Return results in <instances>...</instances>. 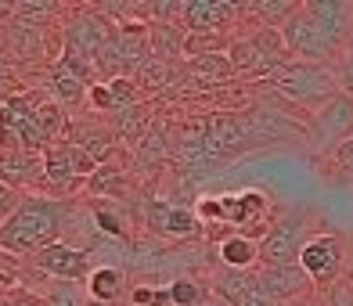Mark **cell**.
Segmentation results:
<instances>
[{
    "label": "cell",
    "mask_w": 353,
    "mask_h": 306,
    "mask_svg": "<svg viewBox=\"0 0 353 306\" xmlns=\"http://www.w3.org/2000/svg\"><path fill=\"white\" fill-rule=\"evenodd\" d=\"M76 198H51V195H26L22 205L0 223V252L14 260H33L54 241H65Z\"/></svg>",
    "instance_id": "cell-1"
},
{
    "label": "cell",
    "mask_w": 353,
    "mask_h": 306,
    "mask_svg": "<svg viewBox=\"0 0 353 306\" xmlns=\"http://www.w3.org/2000/svg\"><path fill=\"white\" fill-rule=\"evenodd\" d=\"M267 90L288 108H307L317 112L328 98L343 90V79L335 65H310V61H288L285 69H278L267 79Z\"/></svg>",
    "instance_id": "cell-2"
},
{
    "label": "cell",
    "mask_w": 353,
    "mask_h": 306,
    "mask_svg": "<svg viewBox=\"0 0 353 306\" xmlns=\"http://www.w3.org/2000/svg\"><path fill=\"white\" fill-rule=\"evenodd\" d=\"M228 58H231L238 76L263 79V83L292 61V54H288V47H285V37L278 33V29L249 26V22H242V29L231 37Z\"/></svg>",
    "instance_id": "cell-3"
},
{
    "label": "cell",
    "mask_w": 353,
    "mask_h": 306,
    "mask_svg": "<svg viewBox=\"0 0 353 306\" xmlns=\"http://www.w3.org/2000/svg\"><path fill=\"white\" fill-rule=\"evenodd\" d=\"M310 209H292L278 216L260 238V267H299L303 245L314 238Z\"/></svg>",
    "instance_id": "cell-4"
},
{
    "label": "cell",
    "mask_w": 353,
    "mask_h": 306,
    "mask_svg": "<svg viewBox=\"0 0 353 306\" xmlns=\"http://www.w3.org/2000/svg\"><path fill=\"white\" fill-rule=\"evenodd\" d=\"M281 37H285L288 54H292L296 61H310V65H335V69H339V61L346 58L339 47L332 43V37L321 29V22L307 11V4L292 14V22L281 29Z\"/></svg>",
    "instance_id": "cell-5"
},
{
    "label": "cell",
    "mask_w": 353,
    "mask_h": 306,
    "mask_svg": "<svg viewBox=\"0 0 353 306\" xmlns=\"http://www.w3.org/2000/svg\"><path fill=\"white\" fill-rule=\"evenodd\" d=\"M141 223L144 231L159 241H170V245H181V241H195L205 227L202 220L195 216L191 205H181V202H170V198H144L141 205Z\"/></svg>",
    "instance_id": "cell-6"
},
{
    "label": "cell",
    "mask_w": 353,
    "mask_h": 306,
    "mask_svg": "<svg viewBox=\"0 0 353 306\" xmlns=\"http://www.w3.org/2000/svg\"><path fill=\"white\" fill-rule=\"evenodd\" d=\"M299 267H303V274H307V278L314 281L317 292H328L335 281L346 278V267H350L346 238H343V234H332V231L314 234L307 245H303Z\"/></svg>",
    "instance_id": "cell-7"
},
{
    "label": "cell",
    "mask_w": 353,
    "mask_h": 306,
    "mask_svg": "<svg viewBox=\"0 0 353 306\" xmlns=\"http://www.w3.org/2000/svg\"><path fill=\"white\" fill-rule=\"evenodd\" d=\"M307 137L317 155H332L339 144L353 141V94L339 90L307 119Z\"/></svg>",
    "instance_id": "cell-8"
},
{
    "label": "cell",
    "mask_w": 353,
    "mask_h": 306,
    "mask_svg": "<svg viewBox=\"0 0 353 306\" xmlns=\"http://www.w3.org/2000/svg\"><path fill=\"white\" fill-rule=\"evenodd\" d=\"M245 4L231 0H184V33L191 37H234L242 29Z\"/></svg>",
    "instance_id": "cell-9"
},
{
    "label": "cell",
    "mask_w": 353,
    "mask_h": 306,
    "mask_svg": "<svg viewBox=\"0 0 353 306\" xmlns=\"http://www.w3.org/2000/svg\"><path fill=\"white\" fill-rule=\"evenodd\" d=\"M29 263H33V270H40L47 281H87L90 270H94L90 252L69 245V241H54V245H47Z\"/></svg>",
    "instance_id": "cell-10"
},
{
    "label": "cell",
    "mask_w": 353,
    "mask_h": 306,
    "mask_svg": "<svg viewBox=\"0 0 353 306\" xmlns=\"http://www.w3.org/2000/svg\"><path fill=\"white\" fill-rule=\"evenodd\" d=\"M317 292L303 267H256V296H263L278 306H292Z\"/></svg>",
    "instance_id": "cell-11"
},
{
    "label": "cell",
    "mask_w": 353,
    "mask_h": 306,
    "mask_svg": "<svg viewBox=\"0 0 353 306\" xmlns=\"http://www.w3.org/2000/svg\"><path fill=\"white\" fill-rule=\"evenodd\" d=\"M0 176L22 195H43V152L0 148Z\"/></svg>",
    "instance_id": "cell-12"
},
{
    "label": "cell",
    "mask_w": 353,
    "mask_h": 306,
    "mask_svg": "<svg viewBox=\"0 0 353 306\" xmlns=\"http://www.w3.org/2000/svg\"><path fill=\"white\" fill-rule=\"evenodd\" d=\"M303 4L321 22V29L332 37V43L346 54L353 43V4L350 0H303Z\"/></svg>",
    "instance_id": "cell-13"
},
{
    "label": "cell",
    "mask_w": 353,
    "mask_h": 306,
    "mask_svg": "<svg viewBox=\"0 0 353 306\" xmlns=\"http://www.w3.org/2000/svg\"><path fill=\"white\" fill-rule=\"evenodd\" d=\"M87 285V296L94 306H108V303H130V270L123 267H94Z\"/></svg>",
    "instance_id": "cell-14"
},
{
    "label": "cell",
    "mask_w": 353,
    "mask_h": 306,
    "mask_svg": "<svg viewBox=\"0 0 353 306\" xmlns=\"http://www.w3.org/2000/svg\"><path fill=\"white\" fill-rule=\"evenodd\" d=\"M234 76H238V72H234V65H231L228 51H223V54L191 58L188 65H184V83H195V87H202V90H220V87H228Z\"/></svg>",
    "instance_id": "cell-15"
},
{
    "label": "cell",
    "mask_w": 353,
    "mask_h": 306,
    "mask_svg": "<svg viewBox=\"0 0 353 306\" xmlns=\"http://www.w3.org/2000/svg\"><path fill=\"white\" fill-rule=\"evenodd\" d=\"M210 288L223 306H242L256 296V270H228L213 267L210 270Z\"/></svg>",
    "instance_id": "cell-16"
},
{
    "label": "cell",
    "mask_w": 353,
    "mask_h": 306,
    "mask_svg": "<svg viewBox=\"0 0 353 306\" xmlns=\"http://www.w3.org/2000/svg\"><path fill=\"white\" fill-rule=\"evenodd\" d=\"M40 90H47V98H54L61 108H76V105H87V90H90V87L65 65V61L58 58L54 65L47 69Z\"/></svg>",
    "instance_id": "cell-17"
},
{
    "label": "cell",
    "mask_w": 353,
    "mask_h": 306,
    "mask_svg": "<svg viewBox=\"0 0 353 306\" xmlns=\"http://www.w3.org/2000/svg\"><path fill=\"white\" fill-rule=\"evenodd\" d=\"M216 267H228V270H256L260 267V241L252 234L242 231H231L216 241Z\"/></svg>",
    "instance_id": "cell-18"
},
{
    "label": "cell",
    "mask_w": 353,
    "mask_h": 306,
    "mask_svg": "<svg viewBox=\"0 0 353 306\" xmlns=\"http://www.w3.org/2000/svg\"><path fill=\"white\" fill-rule=\"evenodd\" d=\"M90 205V216H94V227H98L101 238L108 241H134V216L126 213L123 202H87Z\"/></svg>",
    "instance_id": "cell-19"
},
{
    "label": "cell",
    "mask_w": 353,
    "mask_h": 306,
    "mask_svg": "<svg viewBox=\"0 0 353 306\" xmlns=\"http://www.w3.org/2000/svg\"><path fill=\"white\" fill-rule=\"evenodd\" d=\"M223 202H228V227L242 231V234H249L252 223L263 220L267 205H270V198L263 191H242V195H228Z\"/></svg>",
    "instance_id": "cell-20"
},
{
    "label": "cell",
    "mask_w": 353,
    "mask_h": 306,
    "mask_svg": "<svg viewBox=\"0 0 353 306\" xmlns=\"http://www.w3.org/2000/svg\"><path fill=\"white\" fill-rule=\"evenodd\" d=\"M299 8H303V0H249L245 14L256 19V26H267V29H278L281 33Z\"/></svg>",
    "instance_id": "cell-21"
},
{
    "label": "cell",
    "mask_w": 353,
    "mask_h": 306,
    "mask_svg": "<svg viewBox=\"0 0 353 306\" xmlns=\"http://www.w3.org/2000/svg\"><path fill=\"white\" fill-rule=\"evenodd\" d=\"M170 296H173V306H205L213 303V288H210V278H195V274H188V278H176L170 285Z\"/></svg>",
    "instance_id": "cell-22"
},
{
    "label": "cell",
    "mask_w": 353,
    "mask_h": 306,
    "mask_svg": "<svg viewBox=\"0 0 353 306\" xmlns=\"http://www.w3.org/2000/svg\"><path fill=\"white\" fill-rule=\"evenodd\" d=\"M47 306H94L83 281H51L43 288Z\"/></svg>",
    "instance_id": "cell-23"
},
{
    "label": "cell",
    "mask_w": 353,
    "mask_h": 306,
    "mask_svg": "<svg viewBox=\"0 0 353 306\" xmlns=\"http://www.w3.org/2000/svg\"><path fill=\"white\" fill-rule=\"evenodd\" d=\"M26 79H22V69L14 65L11 61V54L4 51V47H0V105H4L8 98H14V94H22L26 87Z\"/></svg>",
    "instance_id": "cell-24"
},
{
    "label": "cell",
    "mask_w": 353,
    "mask_h": 306,
    "mask_svg": "<svg viewBox=\"0 0 353 306\" xmlns=\"http://www.w3.org/2000/svg\"><path fill=\"white\" fill-rule=\"evenodd\" d=\"M0 306H47L43 292H33V288H14V292L0 296Z\"/></svg>",
    "instance_id": "cell-25"
},
{
    "label": "cell",
    "mask_w": 353,
    "mask_h": 306,
    "mask_svg": "<svg viewBox=\"0 0 353 306\" xmlns=\"http://www.w3.org/2000/svg\"><path fill=\"white\" fill-rule=\"evenodd\" d=\"M22 198H26L22 191H14V187L4 181V176H0V223H4V220L14 213V209L22 205Z\"/></svg>",
    "instance_id": "cell-26"
},
{
    "label": "cell",
    "mask_w": 353,
    "mask_h": 306,
    "mask_svg": "<svg viewBox=\"0 0 353 306\" xmlns=\"http://www.w3.org/2000/svg\"><path fill=\"white\" fill-rule=\"evenodd\" d=\"M328 163H332V170H339V173L353 176V141L339 144V148H335V152L328 155Z\"/></svg>",
    "instance_id": "cell-27"
},
{
    "label": "cell",
    "mask_w": 353,
    "mask_h": 306,
    "mask_svg": "<svg viewBox=\"0 0 353 306\" xmlns=\"http://www.w3.org/2000/svg\"><path fill=\"white\" fill-rule=\"evenodd\" d=\"M325 299H328V306H353V285L346 278L335 281L328 292H325Z\"/></svg>",
    "instance_id": "cell-28"
},
{
    "label": "cell",
    "mask_w": 353,
    "mask_h": 306,
    "mask_svg": "<svg viewBox=\"0 0 353 306\" xmlns=\"http://www.w3.org/2000/svg\"><path fill=\"white\" fill-rule=\"evenodd\" d=\"M339 79H343V90L353 94V54L343 58V65H339Z\"/></svg>",
    "instance_id": "cell-29"
},
{
    "label": "cell",
    "mask_w": 353,
    "mask_h": 306,
    "mask_svg": "<svg viewBox=\"0 0 353 306\" xmlns=\"http://www.w3.org/2000/svg\"><path fill=\"white\" fill-rule=\"evenodd\" d=\"M292 306H328V299H325V292H310L307 299H299V303H292Z\"/></svg>",
    "instance_id": "cell-30"
},
{
    "label": "cell",
    "mask_w": 353,
    "mask_h": 306,
    "mask_svg": "<svg viewBox=\"0 0 353 306\" xmlns=\"http://www.w3.org/2000/svg\"><path fill=\"white\" fill-rule=\"evenodd\" d=\"M11 14H14V0H0V26L11 22Z\"/></svg>",
    "instance_id": "cell-31"
},
{
    "label": "cell",
    "mask_w": 353,
    "mask_h": 306,
    "mask_svg": "<svg viewBox=\"0 0 353 306\" xmlns=\"http://www.w3.org/2000/svg\"><path fill=\"white\" fill-rule=\"evenodd\" d=\"M242 306H278V303H270V299H263V296H252V299L242 303Z\"/></svg>",
    "instance_id": "cell-32"
},
{
    "label": "cell",
    "mask_w": 353,
    "mask_h": 306,
    "mask_svg": "<svg viewBox=\"0 0 353 306\" xmlns=\"http://www.w3.org/2000/svg\"><path fill=\"white\" fill-rule=\"evenodd\" d=\"M346 281L353 285V252H350V267H346Z\"/></svg>",
    "instance_id": "cell-33"
},
{
    "label": "cell",
    "mask_w": 353,
    "mask_h": 306,
    "mask_svg": "<svg viewBox=\"0 0 353 306\" xmlns=\"http://www.w3.org/2000/svg\"><path fill=\"white\" fill-rule=\"evenodd\" d=\"M205 306H223V303H220V299H213V303H205Z\"/></svg>",
    "instance_id": "cell-34"
},
{
    "label": "cell",
    "mask_w": 353,
    "mask_h": 306,
    "mask_svg": "<svg viewBox=\"0 0 353 306\" xmlns=\"http://www.w3.org/2000/svg\"><path fill=\"white\" fill-rule=\"evenodd\" d=\"M108 306H130V303H108Z\"/></svg>",
    "instance_id": "cell-35"
}]
</instances>
